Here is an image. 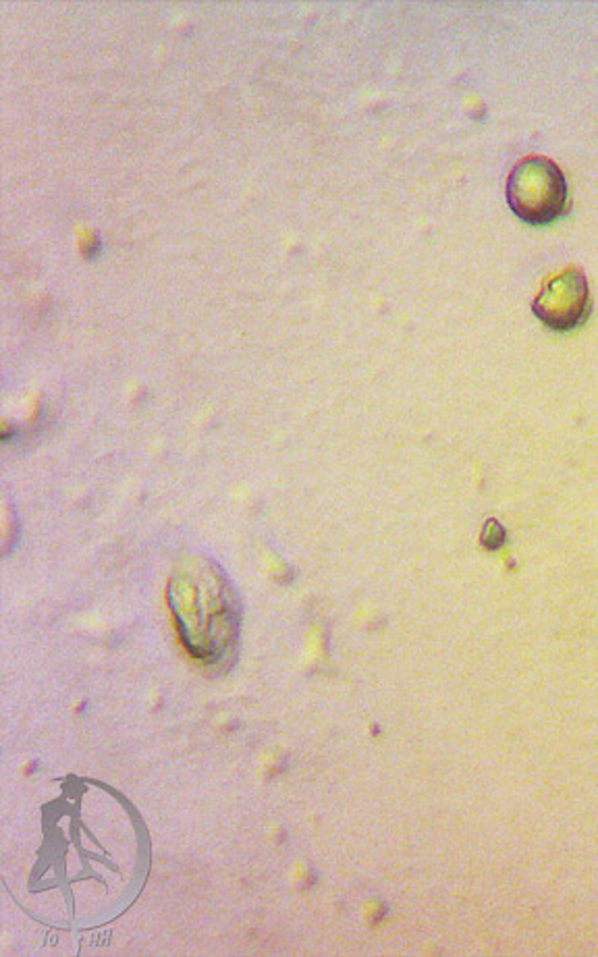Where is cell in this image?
Returning a JSON list of instances; mask_svg holds the SVG:
<instances>
[{"instance_id": "6da1fadb", "label": "cell", "mask_w": 598, "mask_h": 957, "mask_svg": "<svg viewBox=\"0 0 598 957\" xmlns=\"http://www.w3.org/2000/svg\"><path fill=\"white\" fill-rule=\"evenodd\" d=\"M511 210L529 224H548L563 215L567 181L561 168L545 156L520 160L507 181Z\"/></svg>"}, {"instance_id": "7a4b0ae2", "label": "cell", "mask_w": 598, "mask_h": 957, "mask_svg": "<svg viewBox=\"0 0 598 957\" xmlns=\"http://www.w3.org/2000/svg\"><path fill=\"white\" fill-rule=\"evenodd\" d=\"M590 305V289L584 272L579 268H567L542 285L532 310L548 328L565 333L586 322Z\"/></svg>"}]
</instances>
